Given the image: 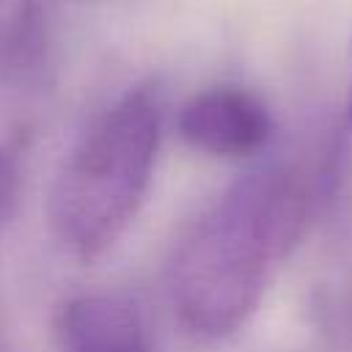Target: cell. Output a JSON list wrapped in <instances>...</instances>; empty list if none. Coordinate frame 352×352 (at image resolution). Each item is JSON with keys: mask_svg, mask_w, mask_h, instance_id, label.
I'll return each mask as SVG.
<instances>
[{"mask_svg": "<svg viewBox=\"0 0 352 352\" xmlns=\"http://www.w3.org/2000/svg\"><path fill=\"white\" fill-rule=\"evenodd\" d=\"M322 195V168L278 160L231 182L184 231L168 264L176 316L204 338H226L258 308L302 239Z\"/></svg>", "mask_w": 352, "mask_h": 352, "instance_id": "1", "label": "cell"}, {"mask_svg": "<svg viewBox=\"0 0 352 352\" xmlns=\"http://www.w3.org/2000/svg\"><path fill=\"white\" fill-rule=\"evenodd\" d=\"M162 107L148 85L104 107L55 173L47 217L58 245L82 261L102 256L135 220L154 173Z\"/></svg>", "mask_w": 352, "mask_h": 352, "instance_id": "2", "label": "cell"}, {"mask_svg": "<svg viewBox=\"0 0 352 352\" xmlns=\"http://www.w3.org/2000/svg\"><path fill=\"white\" fill-rule=\"evenodd\" d=\"M179 135L195 151L212 157H250L272 135L267 104L236 85H217L195 94L179 113Z\"/></svg>", "mask_w": 352, "mask_h": 352, "instance_id": "3", "label": "cell"}, {"mask_svg": "<svg viewBox=\"0 0 352 352\" xmlns=\"http://www.w3.org/2000/svg\"><path fill=\"white\" fill-rule=\"evenodd\" d=\"M63 352H148L135 302L118 294H80L58 314Z\"/></svg>", "mask_w": 352, "mask_h": 352, "instance_id": "4", "label": "cell"}, {"mask_svg": "<svg viewBox=\"0 0 352 352\" xmlns=\"http://www.w3.org/2000/svg\"><path fill=\"white\" fill-rule=\"evenodd\" d=\"M50 36L38 0L19 3L0 22V82L22 88L41 80L47 69Z\"/></svg>", "mask_w": 352, "mask_h": 352, "instance_id": "5", "label": "cell"}, {"mask_svg": "<svg viewBox=\"0 0 352 352\" xmlns=\"http://www.w3.org/2000/svg\"><path fill=\"white\" fill-rule=\"evenodd\" d=\"M19 190V165L16 157L6 148H0V226L8 220Z\"/></svg>", "mask_w": 352, "mask_h": 352, "instance_id": "6", "label": "cell"}, {"mask_svg": "<svg viewBox=\"0 0 352 352\" xmlns=\"http://www.w3.org/2000/svg\"><path fill=\"white\" fill-rule=\"evenodd\" d=\"M349 113H352V104H349Z\"/></svg>", "mask_w": 352, "mask_h": 352, "instance_id": "7", "label": "cell"}]
</instances>
